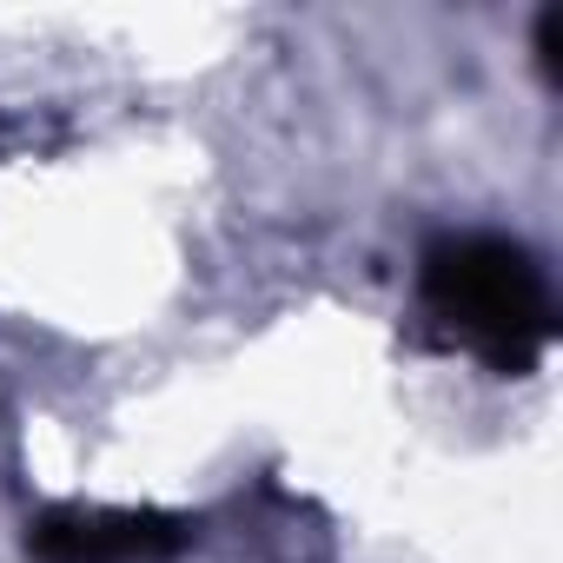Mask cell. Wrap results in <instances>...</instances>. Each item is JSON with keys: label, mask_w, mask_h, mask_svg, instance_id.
Segmentation results:
<instances>
[{"label": "cell", "mask_w": 563, "mask_h": 563, "mask_svg": "<svg viewBox=\"0 0 563 563\" xmlns=\"http://www.w3.org/2000/svg\"><path fill=\"white\" fill-rule=\"evenodd\" d=\"M418 306L438 339L484 358L497 378H530L556 339L550 272L523 239L444 232L418 258Z\"/></svg>", "instance_id": "cell-1"}, {"label": "cell", "mask_w": 563, "mask_h": 563, "mask_svg": "<svg viewBox=\"0 0 563 563\" xmlns=\"http://www.w3.org/2000/svg\"><path fill=\"white\" fill-rule=\"evenodd\" d=\"M186 543H192V517H179V510L60 504L27 523L34 563H173Z\"/></svg>", "instance_id": "cell-2"}]
</instances>
